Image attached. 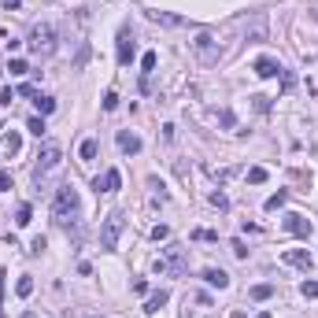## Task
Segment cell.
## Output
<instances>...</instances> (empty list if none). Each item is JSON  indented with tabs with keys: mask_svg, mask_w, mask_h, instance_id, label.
<instances>
[{
	"mask_svg": "<svg viewBox=\"0 0 318 318\" xmlns=\"http://www.w3.org/2000/svg\"><path fill=\"white\" fill-rule=\"evenodd\" d=\"M59 159H63V148H59L56 141H45L41 152H37V163H34V182H37V185H41L45 178L59 167Z\"/></svg>",
	"mask_w": 318,
	"mask_h": 318,
	"instance_id": "1",
	"label": "cell"
},
{
	"mask_svg": "<svg viewBox=\"0 0 318 318\" xmlns=\"http://www.w3.org/2000/svg\"><path fill=\"white\" fill-rule=\"evenodd\" d=\"M52 215H56L59 226H67L70 218L78 215V189H74V185H59L56 204H52Z\"/></svg>",
	"mask_w": 318,
	"mask_h": 318,
	"instance_id": "2",
	"label": "cell"
},
{
	"mask_svg": "<svg viewBox=\"0 0 318 318\" xmlns=\"http://www.w3.org/2000/svg\"><path fill=\"white\" fill-rule=\"evenodd\" d=\"M185 267H189V255L182 244H167L163 259H156V274H185Z\"/></svg>",
	"mask_w": 318,
	"mask_h": 318,
	"instance_id": "3",
	"label": "cell"
},
{
	"mask_svg": "<svg viewBox=\"0 0 318 318\" xmlns=\"http://www.w3.org/2000/svg\"><path fill=\"white\" fill-rule=\"evenodd\" d=\"M122 226H126V215H122V211H111V215L104 218V226H100V248L115 251L118 237H122Z\"/></svg>",
	"mask_w": 318,
	"mask_h": 318,
	"instance_id": "4",
	"label": "cell"
},
{
	"mask_svg": "<svg viewBox=\"0 0 318 318\" xmlns=\"http://www.w3.org/2000/svg\"><path fill=\"white\" fill-rule=\"evenodd\" d=\"M193 52H196V59H200V63H218V56H222V45L215 41V37L207 34V30H200V34H196V41H193Z\"/></svg>",
	"mask_w": 318,
	"mask_h": 318,
	"instance_id": "5",
	"label": "cell"
},
{
	"mask_svg": "<svg viewBox=\"0 0 318 318\" xmlns=\"http://www.w3.org/2000/svg\"><path fill=\"white\" fill-rule=\"evenodd\" d=\"M30 48H34L37 56H52V52H56V30H52L48 23L34 26V30H30Z\"/></svg>",
	"mask_w": 318,
	"mask_h": 318,
	"instance_id": "6",
	"label": "cell"
},
{
	"mask_svg": "<svg viewBox=\"0 0 318 318\" xmlns=\"http://www.w3.org/2000/svg\"><path fill=\"white\" fill-rule=\"evenodd\" d=\"M137 56V45H134V34H130V26L118 30V67H130Z\"/></svg>",
	"mask_w": 318,
	"mask_h": 318,
	"instance_id": "7",
	"label": "cell"
},
{
	"mask_svg": "<svg viewBox=\"0 0 318 318\" xmlns=\"http://www.w3.org/2000/svg\"><path fill=\"white\" fill-rule=\"evenodd\" d=\"M281 259H285V263H289V267H296V270H303V274H307V270H311V267H315V255H311V251H307V248H289V251H285V255H281Z\"/></svg>",
	"mask_w": 318,
	"mask_h": 318,
	"instance_id": "8",
	"label": "cell"
},
{
	"mask_svg": "<svg viewBox=\"0 0 318 318\" xmlns=\"http://www.w3.org/2000/svg\"><path fill=\"white\" fill-rule=\"evenodd\" d=\"M289 233H296V237H311V218H303V215H285V222H281Z\"/></svg>",
	"mask_w": 318,
	"mask_h": 318,
	"instance_id": "9",
	"label": "cell"
},
{
	"mask_svg": "<svg viewBox=\"0 0 318 318\" xmlns=\"http://www.w3.org/2000/svg\"><path fill=\"white\" fill-rule=\"evenodd\" d=\"M118 185H122V174L111 167V170H104V178H96V182H92V189H96V193H115Z\"/></svg>",
	"mask_w": 318,
	"mask_h": 318,
	"instance_id": "10",
	"label": "cell"
},
{
	"mask_svg": "<svg viewBox=\"0 0 318 318\" xmlns=\"http://www.w3.org/2000/svg\"><path fill=\"white\" fill-rule=\"evenodd\" d=\"M255 74H259V78H277V74H281V63L270 59V56H259V59H255Z\"/></svg>",
	"mask_w": 318,
	"mask_h": 318,
	"instance_id": "11",
	"label": "cell"
},
{
	"mask_svg": "<svg viewBox=\"0 0 318 318\" xmlns=\"http://www.w3.org/2000/svg\"><path fill=\"white\" fill-rule=\"evenodd\" d=\"M118 148H122L126 156H137V152H141V137L130 134V130H118Z\"/></svg>",
	"mask_w": 318,
	"mask_h": 318,
	"instance_id": "12",
	"label": "cell"
},
{
	"mask_svg": "<svg viewBox=\"0 0 318 318\" xmlns=\"http://www.w3.org/2000/svg\"><path fill=\"white\" fill-rule=\"evenodd\" d=\"M244 34H248V41H263L267 37V15H255L251 26H244Z\"/></svg>",
	"mask_w": 318,
	"mask_h": 318,
	"instance_id": "13",
	"label": "cell"
},
{
	"mask_svg": "<svg viewBox=\"0 0 318 318\" xmlns=\"http://www.w3.org/2000/svg\"><path fill=\"white\" fill-rule=\"evenodd\" d=\"M152 23H163V26H189L185 15H170V11H148Z\"/></svg>",
	"mask_w": 318,
	"mask_h": 318,
	"instance_id": "14",
	"label": "cell"
},
{
	"mask_svg": "<svg viewBox=\"0 0 318 318\" xmlns=\"http://www.w3.org/2000/svg\"><path fill=\"white\" fill-rule=\"evenodd\" d=\"M204 281L215 285V289H226V285H229V274H226V270H218V267H207V270H204Z\"/></svg>",
	"mask_w": 318,
	"mask_h": 318,
	"instance_id": "15",
	"label": "cell"
},
{
	"mask_svg": "<svg viewBox=\"0 0 318 318\" xmlns=\"http://www.w3.org/2000/svg\"><path fill=\"white\" fill-rule=\"evenodd\" d=\"M4 152H8V156H19V152H23V137H19V130H8V134H4Z\"/></svg>",
	"mask_w": 318,
	"mask_h": 318,
	"instance_id": "16",
	"label": "cell"
},
{
	"mask_svg": "<svg viewBox=\"0 0 318 318\" xmlns=\"http://www.w3.org/2000/svg\"><path fill=\"white\" fill-rule=\"evenodd\" d=\"M167 300H170V293H167V289H159V293H152V296H148V303H144V311H148V315H156V311L163 307Z\"/></svg>",
	"mask_w": 318,
	"mask_h": 318,
	"instance_id": "17",
	"label": "cell"
},
{
	"mask_svg": "<svg viewBox=\"0 0 318 318\" xmlns=\"http://www.w3.org/2000/svg\"><path fill=\"white\" fill-rule=\"evenodd\" d=\"M34 104H37V111H41V118L56 111V100H52V96H41V92H34Z\"/></svg>",
	"mask_w": 318,
	"mask_h": 318,
	"instance_id": "18",
	"label": "cell"
},
{
	"mask_svg": "<svg viewBox=\"0 0 318 318\" xmlns=\"http://www.w3.org/2000/svg\"><path fill=\"white\" fill-rule=\"evenodd\" d=\"M248 296L251 300H270V296H274V285H251Z\"/></svg>",
	"mask_w": 318,
	"mask_h": 318,
	"instance_id": "19",
	"label": "cell"
},
{
	"mask_svg": "<svg viewBox=\"0 0 318 318\" xmlns=\"http://www.w3.org/2000/svg\"><path fill=\"white\" fill-rule=\"evenodd\" d=\"M15 222H19V226H30V222H34V207H30V204H19Z\"/></svg>",
	"mask_w": 318,
	"mask_h": 318,
	"instance_id": "20",
	"label": "cell"
},
{
	"mask_svg": "<svg viewBox=\"0 0 318 318\" xmlns=\"http://www.w3.org/2000/svg\"><path fill=\"white\" fill-rule=\"evenodd\" d=\"M15 293H19V296L26 300V296L34 293V277H30V274H26V277H19V281H15Z\"/></svg>",
	"mask_w": 318,
	"mask_h": 318,
	"instance_id": "21",
	"label": "cell"
},
{
	"mask_svg": "<svg viewBox=\"0 0 318 318\" xmlns=\"http://www.w3.org/2000/svg\"><path fill=\"white\" fill-rule=\"evenodd\" d=\"M156 63H159V56H156V52H144V56H141V70H144V78H148L152 70H156Z\"/></svg>",
	"mask_w": 318,
	"mask_h": 318,
	"instance_id": "22",
	"label": "cell"
},
{
	"mask_svg": "<svg viewBox=\"0 0 318 318\" xmlns=\"http://www.w3.org/2000/svg\"><path fill=\"white\" fill-rule=\"evenodd\" d=\"M267 178H270V174H267V167H251V170H248V182H251V185H263Z\"/></svg>",
	"mask_w": 318,
	"mask_h": 318,
	"instance_id": "23",
	"label": "cell"
},
{
	"mask_svg": "<svg viewBox=\"0 0 318 318\" xmlns=\"http://www.w3.org/2000/svg\"><path fill=\"white\" fill-rule=\"evenodd\" d=\"M78 156H82V159H96V141H92V137H89V141H82Z\"/></svg>",
	"mask_w": 318,
	"mask_h": 318,
	"instance_id": "24",
	"label": "cell"
},
{
	"mask_svg": "<svg viewBox=\"0 0 318 318\" xmlns=\"http://www.w3.org/2000/svg\"><path fill=\"white\" fill-rule=\"evenodd\" d=\"M285 200H289V193H285V189H281V193H274V196L267 200V211H277V207H285Z\"/></svg>",
	"mask_w": 318,
	"mask_h": 318,
	"instance_id": "25",
	"label": "cell"
},
{
	"mask_svg": "<svg viewBox=\"0 0 318 318\" xmlns=\"http://www.w3.org/2000/svg\"><path fill=\"white\" fill-rule=\"evenodd\" d=\"M8 70H11L15 78H23L26 70H30V63H26V59H11V63H8Z\"/></svg>",
	"mask_w": 318,
	"mask_h": 318,
	"instance_id": "26",
	"label": "cell"
},
{
	"mask_svg": "<svg viewBox=\"0 0 318 318\" xmlns=\"http://www.w3.org/2000/svg\"><path fill=\"white\" fill-rule=\"evenodd\" d=\"M26 130H30V134H37V137H41V134H45V118H41V115H34V118H30V122H26Z\"/></svg>",
	"mask_w": 318,
	"mask_h": 318,
	"instance_id": "27",
	"label": "cell"
},
{
	"mask_svg": "<svg viewBox=\"0 0 318 318\" xmlns=\"http://www.w3.org/2000/svg\"><path fill=\"white\" fill-rule=\"evenodd\" d=\"M115 108H118V92L108 89V92H104V111H115Z\"/></svg>",
	"mask_w": 318,
	"mask_h": 318,
	"instance_id": "28",
	"label": "cell"
},
{
	"mask_svg": "<svg viewBox=\"0 0 318 318\" xmlns=\"http://www.w3.org/2000/svg\"><path fill=\"white\" fill-rule=\"evenodd\" d=\"M300 293L307 296V300H318V281H303V285H300Z\"/></svg>",
	"mask_w": 318,
	"mask_h": 318,
	"instance_id": "29",
	"label": "cell"
},
{
	"mask_svg": "<svg viewBox=\"0 0 318 318\" xmlns=\"http://www.w3.org/2000/svg\"><path fill=\"white\" fill-rule=\"evenodd\" d=\"M45 248H48V241H45V237H34V241H30V255H41Z\"/></svg>",
	"mask_w": 318,
	"mask_h": 318,
	"instance_id": "30",
	"label": "cell"
},
{
	"mask_svg": "<svg viewBox=\"0 0 318 318\" xmlns=\"http://www.w3.org/2000/svg\"><path fill=\"white\" fill-rule=\"evenodd\" d=\"M229 248H233V255H237V259H248V244H244V241H233Z\"/></svg>",
	"mask_w": 318,
	"mask_h": 318,
	"instance_id": "31",
	"label": "cell"
},
{
	"mask_svg": "<svg viewBox=\"0 0 318 318\" xmlns=\"http://www.w3.org/2000/svg\"><path fill=\"white\" fill-rule=\"evenodd\" d=\"M211 204H215L218 211H226L229 207V200H226V193H211Z\"/></svg>",
	"mask_w": 318,
	"mask_h": 318,
	"instance_id": "32",
	"label": "cell"
},
{
	"mask_svg": "<svg viewBox=\"0 0 318 318\" xmlns=\"http://www.w3.org/2000/svg\"><path fill=\"white\" fill-rule=\"evenodd\" d=\"M152 237H156V241H167L170 229H167V226H156V229H152Z\"/></svg>",
	"mask_w": 318,
	"mask_h": 318,
	"instance_id": "33",
	"label": "cell"
},
{
	"mask_svg": "<svg viewBox=\"0 0 318 318\" xmlns=\"http://www.w3.org/2000/svg\"><path fill=\"white\" fill-rule=\"evenodd\" d=\"M251 100H255V108H259V111L270 108V96H251Z\"/></svg>",
	"mask_w": 318,
	"mask_h": 318,
	"instance_id": "34",
	"label": "cell"
},
{
	"mask_svg": "<svg viewBox=\"0 0 318 318\" xmlns=\"http://www.w3.org/2000/svg\"><path fill=\"white\" fill-rule=\"evenodd\" d=\"M222 126H229V130H233V126H237V118H233V111H222Z\"/></svg>",
	"mask_w": 318,
	"mask_h": 318,
	"instance_id": "35",
	"label": "cell"
},
{
	"mask_svg": "<svg viewBox=\"0 0 318 318\" xmlns=\"http://www.w3.org/2000/svg\"><path fill=\"white\" fill-rule=\"evenodd\" d=\"M193 237H196V241H215V233H211V229H196Z\"/></svg>",
	"mask_w": 318,
	"mask_h": 318,
	"instance_id": "36",
	"label": "cell"
},
{
	"mask_svg": "<svg viewBox=\"0 0 318 318\" xmlns=\"http://www.w3.org/2000/svg\"><path fill=\"white\" fill-rule=\"evenodd\" d=\"M0 189H11V174L8 170H0Z\"/></svg>",
	"mask_w": 318,
	"mask_h": 318,
	"instance_id": "37",
	"label": "cell"
},
{
	"mask_svg": "<svg viewBox=\"0 0 318 318\" xmlns=\"http://www.w3.org/2000/svg\"><path fill=\"white\" fill-rule=\"evenodd\" d=\"M4 11H19V0H4Z\"/></svg>",
	"mask_w": 318,
	"mask_h": 318,
	"instance_id": "38",
	"label": "cell"
},
{
	"mask_svg": "<svg viewBox=\"0 0 318 318\" xmlns=\"http://www.w3.org/2000/svg\"><path fill=\"white\" fill-rule=\"evenodd\" d=\"M229 318H248V315H244V311H233V315H229Z\"/></svg>",
	"mask_w": 318,
	"mask_h": 318,
	"instance_id": "39",
	"label": "cell"
},
{
	"mask_svg": "<svg viewBox=\"0 0 318 318\" xmlns=\"http://www.w3.org/2000/svg\"><path fill=\"white\" fill-rule=\"evenodd\" d=\"M23 318H37V315H34V311H23Z\"/></svg>",
	"mask_w": 318,
	"mask_h": 318,
	"instance_id": "40",
	"label": "cell"
},
{
	"mask_svg": "<svg viewBox=\"0 0 318 318\" xmlns=\"http://www.w3.org/2000/svg\"><path fill=\"white\" fill-rule=\"evenodd\" d=\"M255 318H270V311H259V315H255Z\"/></svg>",
	"mask_w": 318,
	"mask_h": 318,
	"instance_id": "41",
	"label": "cell"
},
{
	"mask_svg": "<svg viewBox=\"0 0 318 318\" xmlns=\"http://www.w3.org/2000/svg\"><path fill=\"white\" fill-rule=\"evenodd\" d=\"M0 318H4V315H0Z\"/></svg>",
	"mask_w": 318,
	"mask_h": 318,
	"instance_id": "42",
	"label": "cell"
}]
</instances>
